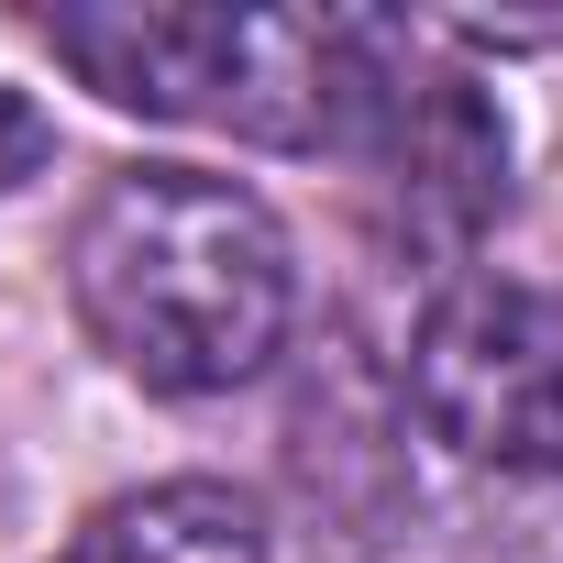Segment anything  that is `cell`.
Wrapping results in <instances>:
<instances>
[{
    "label": "cell",
    "mask_w": 563,
    "mask_h": 563,
    "mask_svg": "<svg viewBox=\"0 0 563 563\" xmlns=\"http://www.w3.org/2000/svg\"><path fill=\"white\" fill-rule=\"evenodd\" d=\"M67 299L89 343L155 398H221L276 365L299 265L254 188L210 166H122L67 232Z\"/></svg>",
    "instance_id": "1"
},
{
    "label": "cell",
    "mask_w": 563,
    "mask_h": 563,
    "mask_svg": "<svg viewBox=\"0 0 563 563\" xmlns=\"http://www.w3.org/2000/svg\"><path fill=\"white\" fill-rule=\"evenodd\" d=\"M45 34L122 111L221 122L288 155H343L376 67V23L354 12H56Z\"/></svg>",
    "instance_id": "2"
},
{
    "label": "cell",
    "mask_w": 563,
    "mask_h": 563,
    "mask_svg": "<svg viewBox=\"0 0 563 563\" xmlns=\"http://www.w3.org/2000/svg\"><path fill=\"white\" fill-rule=\"evenodd\" d=\"M409 409L497 475H563V288L453 276L409 332Z\"/></svg>",
    "instance_id": "3"
},
{
    "label": "cell",
    "mask_w": 563,
    "mask_h": 563,
    "mask_svg": "<svg viewBox=\"0 0 563 563\" xmlns=\"http://www.w3.org/2000/svg\"><path fill=\"white\" fill-rule=\"evenodd\" d=\"M343 166H365V199L387 210V232L431 243V254H464L508 210L497 100L398 23H376V67H365V100L343 122Z\"/></svg>",
    "instance_id": "4"
},
{
    "label": "cell",
    "mask_w": 563,
    "mask_h": 563,
    "mask_svg": "<svg viewBox=\"0 0 563 563\" xmlns=\"http://www.w3.org/2000/svg\"><path fill=\"white\" fill-rule=\"evenodd\" d=\"M56 563H265V519L221 475H166V486L89 508V530Z\"/></svg>",
    "instance_id": "5"
},
{
    "label": "cell",
    "mask_w": 563,
    "mask_h": 563,
    "mask_svg": "<svg viewBox=\"0 0 563 563\" xmlns=\"http://www.w3.org/2000/svg\"><path fill=\"white\" fill-rule=\"evenodd\" d=\"M45 155H56V133H45V111H34L23 89H0V199H12V188H23V177H34Z\"/></svg>",
    "instance_id": "6"
}]
</instances>
